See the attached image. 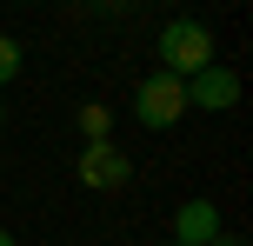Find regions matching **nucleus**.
I'll return each mask as SVG.
<instances>
[{"label": "nucleus", "mask_w": 253, "mask_h": 246, "mask_svg": "<svg viewBox=\"0 0 253 246\" xmlns=\"http://www.w3.org/2000/svg\"><path fill=\"white\" fill-rule=\"evenodd\" d=\"M200 67H213V34H207L200 20H167L160 27V73H200Z\"/></svg>", "instance_id": "nucleus-1"}, {"label": "nucleus", "mask_w": 253, "mask_h": 246, "mask_svg": "<svg viewBox=\"0 0 253 246\" xmlns=\"http://www.w3.org/2000/svg\"><path fill=\"white\" fill-rule=\"evenodd\" d=\"M133 113H140V127H153V133L180 127V113H187V87H180V73H147L140 93H133Z\"/></svg>", "instance_id": "nucleus-2"}, {"label": "nucleus", "mask_w": 253, "mask_h": 246, "mask_svg": "<svg viewBox=\"0 0 253 246\" xmlns=\"http://www.w3.org/2000/svg\"><path fill=\"white\" fill-rule=\"evenodd\" d=\"M74 173H80V186H93V193H114V186L133 180V160H126L114 140H87V146H80V167H74Z\"/></svg>", "instance_id": "nucleus-3"}, {"label": "nucleus", "mask_w": 253, "mask_h": 246, "mask_svg": "<svg viewBox=\"0 0 253 246\" xmlns=\"http://www.w3.org/2000/svg\"><path fill=\"white\" fill-rule=\"evenodd\" d=\"M180 87H187V106H207V113H227L233 100H240V73H233V67H200V73H187L180 80Z\"/></svg>", "instance_id": "nucleus-4"}, {"label": "nucleus", "mask_w": 253, "mask_h": 246, "mask_svg": "<svg viewBox=\"0 0 253 246\" xmlns=\"http://www.w3.org/2000/svg\"><path fill=\"white\" fill-rule=\"evenodd\" d=\"M227 226H220V207L213 200H180L173 213V246H213Z\"/></svg>", "instance_id": "nucleus-5"}, {"label": "nucleus", "mask_w": 253, "mask_h": 246, "mask_svg": "<svg viewBox=\"0 0 253 246\" xmlns=\"http://www.w3.org/2000/svg\"><path fill=\"white\" fill-rule=\"evenodd\" d=\"M74 127L87 133V140H107V127H114V113H107L100 100H87V106H80V120H74Z\"/></svg>", "instance_id": "nucleus-6"}, {"label": "nucleus", "mask_w": 253, "mask_h": 246, "mask_svg": "<svg viewBox=\"0 0 253 246\" xmlns=\"http://www.w3.org/2000/svg\"><path fill=\"white\" fill-rule=\"evenodd\" d=\"M13 73H20V40H7V34H0V87H7Z\"/></svg>", "instance_id": "nucleus-7"}, {"label": "nucleus", "mask_w": 253, "mask_h": 246, "mask_svg": "<svg viewBox=\"0 0 253 246\" xmlns=\"http://www.w3.org/2000/svg\"><path fill=\"white\" fill-rule=\"evenodd\" d=\"M213 246H247V240H233V233H220V240H213Z\"/></svg>", "instance_id": "nucleus-8"}, {"label": "nucleus", "mask_w": 253, "mask_h": 246, "mask_svg": "<svg viewBox=\"0 0 253 246\" xmlns=\"http://www.w3.org/2000/svg\"><path fill=\"white\" fill-rule=\"evenodd\" d=\"M0 246H13V233H7V226H0Z\"/></svg>", "instance_id": "nucleus-9"}, {"label": "nucleus", "mask_w": 253, "mask_h": 246, "mask_svg": "<svg viewBox=\"0 0 253 246\" xmlns=\"http://www.w3.org/2000/svg\"><path fill=\"white\" fill-rule=\"evenodd\" d=\"M0 127H7V106H0Z\"/></svg>", "instance_id": "nucleus-10"}, {"label": "nucleus", "mask_w": 253, "mask_h": 246, "mask_svg": "<svg viewBox=\"0 0 253 246\" xmlns=\"http://www.w3.org/2000/svg\"><path fill=\"white\" fill-rule=\"evenodd\" d=\"M93 7H100V0H93Z\"/></svg>", "instance_id": "nucleus-11"}, {"label": "nucleus", "mask_w": 253, "mask_h": 246, "mask_svg": "<svg viewBox=\"0 0 253 246\" xmlns=\"http://www.w3.org/2000/svg\"><path fill=\"white\" fill-rule=\"evenodd\" d=\"M167 246H173V240H167Z\"/></svg>", "instance_id": "nucleus-12"}]
</instances>
